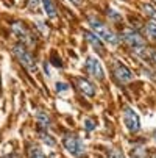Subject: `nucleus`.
Returning <instances> with one entry per match:
<instances>
[{"label": "nucleus", "mask_w": 156, "mask_h": 158, "mask_svg": "<svg viewBox=\"0 0 156 158\" xmlns=\"http://www.w3.org/2000/svg\"><path fill=\"white\" fill-rule=\"evenodd\" d=\"M52 61H53V63H52L53 66H56V67H62V63H61V60H59V56H58V55H56L55 52L52 53Z\"/></svg>", "instance_id": "4be33fe9"}, {"label": "nucleus", "mask_w": 156, "mask_h": 158, "mask_svg": "<svg viewBox=\"0 0 156 158\" xmlns=\"http://www.w3.org/2000/svg\"><path fill=\"white\" fill-rule=\"evenodd\" d=\"M39 5H41V0H28V8L31 11H39Z\"/></svg>", "instance_id": "aec40b11"}, {"label": "nucleus", "mask_w": 156, "mask_h": 158, "mask_svg": "<svg viewBox=\"0 0 156 158\" xmlns=\"http://www.w3.org/2000/svg\"><path fill=\"white\" fill-rule=\"evenodd\" d=\"M154 158H156V156H154Z\"/></svg>", "instance_id": "a878e982"}, {"label": "nucleus", "mask_w": 156, "mask_h": 158, "mask_svg": "<svg viewBox=\"0 0 156 158\" xmlns=\"http://www.w3.org/2000/svg\"><path fill=\"white\" fill-rule=\"evenodd\" d=\"M13 53L14 56L19 60V63L25 67V69L28 72H36L38 71V64H36V60L33 56V53L25 47V46H22V44H16V46L13 47Z\"/></svg>", "instance_id": "f03ea898"}, {"label": "nucleus", "mask_w": 156, "mask_h": 158, "mask_svg": "<svg viewBox=\"0 0 156 158\" xmlns=\"http://www.w3.org/2000/svg\"><path fill=\"white\" fill-rule=\"evenodd\" d=\"M36 118H38V124H39V127L44 128V131H47L49 127H50V118H49V114H47L46 111H38Z\"/></svg>", "instance_id": "f8f14e48"}, {"label": "nucleus", "mask_w": 156, "mask_h": 158, "mask_svg": "<svg viewBox=\"0 0 156 158\" xmlns=\"http://www.w3.org/2000/svg\"><path fill=\"white\" fill-rule=\"evenodd\" d=\"M70 2H72L74 5H77V6H80V5H83V2H84V0H70Z\"/></svg>", "instance_id": "393cba45"}, {"label": "nucleus", "mask_w": 156, "mask_h": 158, "mask_svg": "<svg viewBox=\"0 0 156 158\" xmlns=\"http://www.w3.org/2000/svg\"><path fill=\"white\" fill-rule=\"evenodd\" d=\"M106 16L113 22H120L122 20V14L119 11H116L114 8H106Z\"/></svg>", "instance_id": "2eb2a0df"}, {"label": "nucleus", "mask_w": 156, "mask_h": 158, "mask_svg": "<svg viewBox=\"0 0 156 158\" xmlns=\"http://www.w3.org/2000/svg\"><path fill=\"white\" fill-rule=\"evenodd\" d=\"M120 41H123L128 47L133 49V52H136L139 49H144L145 47V41L144 38L134 30V28H125L122 33H120Z\"/></svg>", "instance_id": "39448f33"}, {"label": "nucleus", "mask_w": 156, "mask_h": 158, "mask_svg": "<svg viewBox=\"0 0 156 158\" xmlns=\"http://www.w3.org/2000/svg\"><path fill=\"white\" fill-rule=\"evenodd\" d=\"M11 30L14 33V36L20 41L22 46H31L34 47L36 46V38L34 35L30 31V28H27L22 22H13V25H11Z\"/></svg>", "instance_id": "20e7f679"}, {"label": "nucleus", "mask_w": 156, "mask_h": 158, "mask_svg": "<svg viewBox=\"0 0 156 158\" xmlns=\"http://www.w3.org/2000/svg\"><path fill=\"white\" fill-rule=\"evenodd\" d=\"M87 22H89V25H91V28H92V33L100 41H105V42L111 44V46H117V44H120L119 35H116L105 24V22H102V20H98L97 17H92V16L87 17Z\"/></svg>", "instance_id": "f257e3e1"}, {"label": "nucleus", "mask_w": 156, "mask_h": 158, "mask_svg": "<svg viewBox=\"0 0 156 158\" xmlns=\"http://www.w3.org/2000/svg\"><path fill=\"white\" fill-rule=\"evenodd\" d=\"M83 36H84V39L91 44V47H94V50L97 52V53H100V55H103V44H102V41L92 33V31H83Z\"/></svg>", "instance_id": "1a4fd4ad"}, {"label": "nucleus", "mask_w": 156, "mask_h": 158, "mask_svg": "<svg viewBox=\"0 0 156 158\" xmlns=\"http://www.w3.org/2000/svg\"><path fill=\"white\" fill-rule=\"evenodd\" d=\"M84 128H86L87 131L95 130V121H92V119H86V121H84Z\"/></svg>", "instance_id": "412c9836"}, {"label": "nucleus", "mask_w": 156, "mask_h": 158, "mask_svg": "<svg viewBox=\"0 0 156 158\" xmlns=\"http://www.w3.org/2000/svg\"><path fill=\"white\" fill-rule=\"evenodd\" d=\"M84 67H86V71H87L89 75H92L97 80H103L105 72H103V67H102V64H100V61L97 58L87 56L86 58V63H84Z\"/></svg>", "instance_id": "6e6552de"}, {"label": "nucleus", "mask_w": 156, "mask_h": 158, "mask_svg": "<svg viewBox=\"0 0 156 158\" xmlns=\"http://www.w3.org/2000/svg\"><path fill=\"white\" fill-rule=\"evenodd\" d=\"M145 33L148 38H151L153 41H156V20H150L145 25Z\"/></svg>", "instance_id": "ddd939ff"}, {"label": "nucleus", "mask_w": 156, "mask_h": 158, "mask_svg": "<svg viewBox=\"0 0 156 158\" xmlns=\"http://www.w3.org/2000/svg\"><path fill=\"white\" fill-rule=\"evenodd\" d=\"M44 25H46V24H42V22H38V27L41 28V31H42V33H47V28L44 27Z\"/></svg>", "instance_id": "b1692460"}, {"label": "nucleus", "mask_w": 156, "mask_h": 158, "mask_svg": "<svg viewBox=\"0 0 156 158\" xmlns=\"http://www.w3.org/2000/svg\"><path fill=\"white\" fill-rule=\"evenodd\" d=\"M77 83H78V89L84 96H87V97H94L95 96V88H94V85L91 81H87L86 78H78Z\"/></svg>", "instance_id": "9d476101"}, {"label": "nucleus", "mask_w": 156, "mask_h": 158, "mask_svg": "<svg viewBox=\"0 0 156 158\" xmlns=\"http://www.w3.org/2000/svg\"><path fill=\"white\" fill-rule=\"evenodd\" d=\"M148 58L154 63V66H156V50H150L148 49Z\"/></svg>", "instance_id": "5701e85b"}, {"label": "nucleus", "mask_w": 156, "mask_h": 158, "mask_svg": "<svg viewBox=\"0 0 156 158\" xmlns=\"http://www.w3.org/2000/svg\"><path fill=\"white\" fill-rule=\"evenodd\" d=\"M55 91H56V94L67 93V91H69V85L64 83V81H56V83H55Z\"/></svg>", "instance_id": "dca6fc26"}, {"label": "nucleus", "mask_w": 156, "mask_h": 158, "mask_svg": "<svg viewBox=\"0 0 156 158\" xmlns=\"http://www.w3.org/2000/svg\"><path fill=\"white\" fill-rule=\"evenodd\" d=\"M142 11H144L145 16L151 17V20H156V6L145 3V5H142Z\"/></svg>", "instance_id": "4468645a"}, {"label": "nucleus", "mask_w": 156, "mask_h": 158, "mask_svg": "<svg viewBox=\"0 0 156 158\" xmlns=\"http://www.w3.org/2000/svg\"><path fill=\"white\" fill-rule=\"evenodd\" d=\"M30 158H46V155L41 152V149L31 147V149H30Z\"/></svg>", "instance_id": "a211bd4d"}, {"label": "nucleus", "mask_w": 156, "mask_h": 158, "mask_svg": "<svg viewBox=\"0 0 156 158\" xmlns=\"http://www.w3.org/2000/svg\"><path fill=\"white\" fill-rule=\"evenodd\" d=\"M123 124L131 133H136L141 130V119L138 116V113L130 106L123 108Z\"/></svg>", "instance_id": "423d86ee"}, {"label": "nucleus", "mask_w": 156, "mask_h": 158, "mask_svg": "<svg viewBox=\"0 0 156 158\" xmlns=\"http://www.w3.org/2000/svg\"><path fill=\"white\" fill-rule=\"evenodd\" d=\"M62 146L66 147V150H69V153H72L77 158H84L86 156V149L84 144L81 143V139L74 133H67L62 138Z\"/></svg>", "instance_id": "7ed1b4c3"}, {"label": "nucleus", "mask_w": 156, "mask_h": 158, "mask_svg": "<svg viewBox=\"0 0 156 158\" xmlns=\"http://www.w3.org/2000/svg\"><path fill=\"white\" fill-rule=\"evenodd\" d=\"M113 74L117 78V81H120V83H130L133 78H134V74H133L122 61H114L113 63Z\"/></svg>", "instance_id": "0eeeda50"}, {"label": "nucleus", "mask_w": 156, "mask_h": 158, "mask_svg": "<svg viewBox=\"0 0 156 158\" xmlns=\"http://www.w3.org/2000/svg\"><path fill=\"white\" fill-rule=\"evenodd\" d=\"M41 5L44 6V11L47 13V16L50 19H55L58 16V11H56V5L53 3V0H41Z\"/></svg>", "instance_id": "9b49d317"}, {"label": "nucleus", "mask_w": 156, "mask_h": 158, "mask_svg": "<svg viewBox=\"0 0 156 158\" xmlns=\"http://www.w3.org/2000/svg\"><path fill=\"white\" fill-rule=\"evenodd\" d=\"M39 136H41V139H42L44 143L49 144V146H55V144H56V141L52 139V136H50L47 131H41V133H39Z\"/></svg>", "instance_id": "f3484780"}, {"label": "nucleus", "mask_w": 156, "mask_h": 158, "mask_svg": "<svg viewBox=\"0 0 156 158\" xmlns=\"http://www.w3.org/2000/svg\"><path fill=\"white\" fill-rule=\"evenodd\" d=\"M108 158H125V156H123V153L119 149H111L108 152Z\"/></svg>", "instance_id": "6ab92c4d"}]
</instances>
